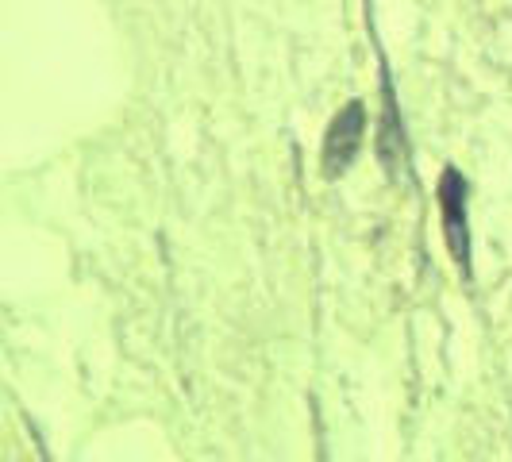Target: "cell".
Instances as JSON below:
<instances>
[{"label":"cell","mask_w":512,"mask_h":462,"mask_svg":"<svg viewBox=\"0 0 512 462\" xmlns=\"http://www.w3.org/2000/svg\"><path fill=\"white\" fill-rule=\"evenodd\" d=\"M362 135H366V104L351 101L347 108H339V116L324 135V158H320L324 178H339L355 162V154L362 151Z\"/></svg>","instance_id":"cell-2"},{"label":"cell","mask_w":512,"mask_h":462,"mask_svg":"<svg viewBox=\"0 0 512 462\" xmlns=\"http://www.w3.org/2000/svg\"><path fill=\"white\" fill-rule=\"evenodd\" d=\"M439 212H443V235L451 258L459 262V270L470 278V224H466V178L455 166L443 170L439 178Z\"/></svg>","instance_id":"cell-1"}]
</instances>
